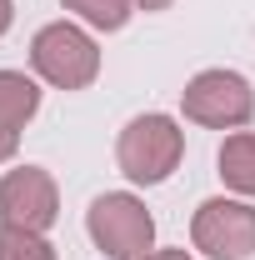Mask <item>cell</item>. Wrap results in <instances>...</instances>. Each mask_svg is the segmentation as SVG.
I'll list each match as a JSON object with an SVG mask.
<instances>
[{"mask_svg":"<svg viewBox=\"0 0 255 260\" xmlns=\"http://www.w3.org/2000/svg\"><path fill=\"white\" fill-rule=\"evenodd\" d=\"M185 150V130L175 125L170 115H135L120 130V145H115V160L135 185H160Z\"/></svg>","mask_w":255,"mask_h":260,"instance_id":"1","label":"cell"},{"mask_svg":"<svg viewBox=\"0 0 255 260\" xmlns=\"http://www.w3.org/2000/svg\"><path fill=\"white\" fill-rule=\"evenodd\" d=\"M85 230L100 245V255H110V260H145L150 255V240H155L150 210L125 190L95 195L90 210H85Z\"/></svg>","mask_w":255,"mask_h":260,"instance_id":"2","label":"cell"},{"mask_svg":"<svg viewBox=\"0 0 255 260\" xmlns=\"http://www.w3.org/2000/svg\"><path fill=\"white\" fill-rule=\"evenodd\" d=\"M30 65H35V75L50 80L55 90H85L100 75V50L80 25L55 20V25H45L30 40Z\"/></svg>","mask_w":255,"mask_h":260,"instance_id":"3","label":"cell"},{"mask_svg":"<svg viewBox=\"0 0 255 260\" xmlns=\"http://www.w3.org/2000/svg\"><path fill=\"white\" fill-rule=\"evenodd\" d=\"M180 110L195 125L235 130L255 115V90H250V80L235 75V70H200L190 85L180 90Z\"/></svg>","mask_w":255,"mask_h":260,"instance_id":"4","label":"cell"},{"mask_svg":"<svg viewBox=\"0 0 255 260\" xmlns=\"http://www.w3.org/2000/svg\"><path fill=\"white\" fill-rule=\"evenodd\" d=\"M195 250L210 260H245L255 255V205L245 200H205L190 225Z\"/></svg>","mask_w":255,"mask_h":260,"instance_id":"5","label":"cell"},{"mask_svg":"<svg viewBox=\"0 0 255 260\" xmlns=\"http://www.w3.org/2000/svg\"><path fill=\"white\" fill-rule=\"evenodd\" d=\"M60 215V190L50 170L20 165L0 180V225H25V230H50Z\"/></svg>","mask_w":255,"mask_h":260,"instance_id":"6","label":"cell"},{"mask_svg":"<svg viewBox=\"0 0 255 260\" xmlns=\"http://www.w3.org/2000/svg\"><path fill=\"white\" fill-rule=\"evenodd\" d=\"M35 110H40V90L30 75L20 70H0V125L5 130H25Z\"/></svg>","mask_w":255,"mask_h":260,"instance_id":"7","label":"cell"},{"mask_svg":"<svg viewBox=\"0 0 255 260\" xmlns=\"http://www.w3.org/2000/svg\"><path fill=\"white\" fill-rule=\"evenodd\" d=\"M220 180L240 195H255V135L250 130H235L225 135L220 145Z\"/></svg>","mask_w":255,"mask_h":260,"instance_id":"8","label":"cell"},{"mask_svg":"<svg viewBox=\"0 0 255 260\" xmlns=\"http://www.w3.org/2000/svg\"><path fill=\"white\" fill-rule=\"evenodd\" d=\"M0 260H55V245L45 240V230L0 225Z\"/></svg>","mask_w":255,"mask_h":260,"instance_id":"9","label":"cell"},{"mask_svg":"<svg viewBox=\"0 0 255 260\" xmlns=\"http://www.w3.org/2000/svg\"><path fill=\"white\" fill-rule=\"evenodd\" d=\"M65 10H75L95 30H120L130 20V10H135V0H65Z\"/></svg>","mask_w":255,"mask_h":260,"instance_id":"10","label":"cell"},{"mask_svg":"<svg viewBox=\"0 0 255 260\" xmlns=\"http://www.w3.org/2000/svg\"><path fill=\"white\" fill-rule=\"evenodd\" d=\"M15 145H20V130H5V125H0V160H10Z\"/></svg>","mask_w":255,"mask_h":260,"instance_id":"11","label":"cell"},{"mask_svg":"<svg viewBox=\"0 0 255 260\" xmlns=\"http://www.w3.org/2000/svg\"><path fill=\"white\" fill-rule=\"evenodd\" d=\"M145 260H190V250H150Z\"/></svg>","mask_w":255,"mask_h":260,"instance_id":"12","label":"cell"},{"mask_svg":"<svg viewBox=\"0 0 255 260\" xmlns=\"http://www.w3.org/2000/svg\"><path fill=\"white\" fill-rule=\"evenodd\" d=\"M10 20H15V5H10V0H0V35L10 30Z\"/></svg>","mask_w":255,"mask_h":260,"instance_id":"13","label":"cell"},{"mask_svg":"<svg viewBox=\"0 0 255 260\" xmlns=\"http://www.w3.org/2000/svg\"><path fill=\"white\" fill-rule=\"evenodd\" d=\"M170 0H135V10H165Z\"/></svg>","mask_w":255,"mask_h":260,"instance_id":"14","label":"cell"}]
</instances>
